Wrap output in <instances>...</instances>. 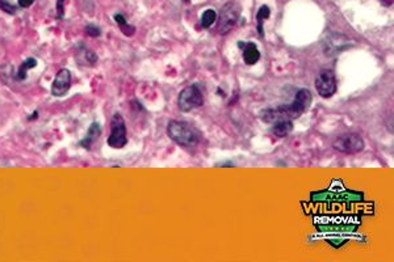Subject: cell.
I'll return each mask as SVG.
<instances>
[{
	"instance_id": "obj_5",
	"label": "cell",
	"mask_w": 394,
	"mask_h": 262,
	"mask_svg": "<svg viewBox=\"0 0 394 262\" xmlns=\"http://www.w3.org/2000/svg\"><path fill=\"white\" fill-rule=\"evenodd\" d=\"M334 149L342 154H347V155H352V154H357L362 152L366 147V143L363 140L362 136L356 133H347L343 135H339L333 143Z\"/></svg>"
},
{
	"instance_id": "obj_1",
	"label": "cell",
	"mask_w": 394,
	"mask_h": 262,
	"mask_svg": "<svg viewBox=\"0 0 394 262\" xmlns=\"http://www.w3.org/2000/svg\"><path fill=\"white\" fill-rule=\"evenodd\" d=\"M167 134L172 140L183 147H194L199 143V134L196 130L183 121H171L167 126Z\"/></svg>"
},
{
	"instance_id": "obj_18",
	"label": "cell",
	"mask_w": 394,
	"mask_h": 262,
	"mask_svg": "<svg viewBox=\"0 0 394 262\" xmlns=\"http://www.w3.org/2000/svg\"><path fill=\"white\" fill-rule=\"evenodd\" d=\"M86 33L89 35V37H98V35L102 34V30H100V28L96 25H93V24H89V25L86 26Z\"/></svg>"
},
{
	"instance_id": "obj_8",
	"label": "cell",
	"mask_w": 394,
	"mask_h": 262,
	"mask_svg": "<svg viewBox=\"0 0 394 262\" xmlns=\"http://www.w3.org/2000/svg\"><path fill=\"white\" fill-rule=\"evenodd\" d=\"M71 87V73L67 68H62L58 71L53 86H51V95L55 97H62L69 92Z\"/></svg>"
},
{
	"instance_id": "obj_3",
	"label": "cell",
	"mask_w": 394,
	"mask_h": 262,
	"mask_svg": "<svg viewBox=\"0 0 394 262\" xmlns=\"http://www.w3.org/2000/svg\"><path fill=\"white\" fill-rule=\"evenodd\" d=\"M239 16H241V6L238 3L230 2V3L225 4L222 7V10H221V13H219L217 32L219 34H227L236 26Z\"/></svg>"
},
{
	"instance_id": "obj_10",
	"label": "cell",
	"mask_w": 394,
	"mask_h": 262,
	"mask_svg": "<svg viewBox=\"0 0 394 262\" xmlns=\"http://www.w3.org/2000/svg\"><path fill=\"white\" fill-rule=\"evenodd\" d=\"M239 48L243 49V60L245 63L248 66H252L260 59V53H259V49L256 48V45L252 44V42H239Z\"/></svg>"
},
{
	"instance_id": "obj_2",
	"label": "cell",
	"mask_w": 394,
	"mask_h": 262,
	"mask_svg": "<svg viewBox=\"0 0 394 262\" xmlns=\"http://www.w3.org/2000/svg\"><path fill=\"white\" fill-rule=\"evenodd\" d=\"M312 104V93L309 89H300L297 93H296L294 100L292 101V104L289 105H281L279 106L280 111H281V116H283V120H290L293 118H299L301 114L305 113L310 107Z\"/></svg>"
},
{
	"instance_id": "obj_12",
	"label": "cell",
	"mask_w": 394,
	"mask_h": 262,
	"mask_svg": "<svg viewBox=\"0 0 394 262\" xmlns=\"http://www.w3.org/2000/svg\"><path fill=\"white\" fill-rule=\"evenodd\" d=\"M293 123L290 120H280L274 123V127L271 129V133L277 138H285L292 131Z\"/></svg>"
},
{
	"instance_id": "obj_21",
	"label": "cell",
	"mask_w": 394,
	"mask_h": 262,
	"mask_svg": "<svg viewBox=\"0 0 394 262\" xmlns=\"http://www.w3.org/2000/svg\"><path fill=\"white\" fill-rule=\"evenodd\" d=\"M380 3L385 7H390L393 6V0H380Z\"/></svg>"
},
{
	"instance_id": "obj_14",
	"label": "cell",
	"mask_w": 394,
	"mask_h": 262,
	"mask_svg": "<svg viewBox=\"0 0 394 262\" xmlns=\"http://www.w3.org/2000/svg\"><path fill=\"white\" fill-rule=\"evenodd\" d=\"M216 21H217V13H216V11L212 10V8H209V10L204 11V13H203V15H201L200 25H201V28L208 29V28H210V26L213 25V24Z\"/></svg>"
},
{
	"instance_id": "obj_13",
	"label": "cell",
	"mask_w": 394,
	"mask_h": 262,
	"mask_svg": "<svg viewBox=\"0 0 394 262\" xmlns=\"http://www.w3.org/2000/svg\"><path fill=\"white\" fill-rule=\"evenodd\" d=\"M37 66V60L35 59V58H28L26 60H24L21 63V66H20L19 71H17L16 73V80H25L26 79V72H28V70H30V68H35V67Z\"/></svg>"
},
{
	"instance_id": "obj_16",
	"label": "cell",
	"mask_w": 394,
	"mask_h": 262,
	"mask_svg": "<svg viewBox=\"0 0 394 262\" xmlns=\"http://www.w3.org/2000/svg\"><path fill=\"white\" fill-rule=\"evenodd\" d=\"M270 13H271V11L267 6H261L260 10H259V12H257V15H256L257 30H259V34L260 35H263V28H261V25H263V20L268 19V17H270Z\"/></svg>"
},
{
	"instance_id": "obj_9",
	"label": "cell",
	"mask_w": 394,
	"mask_h": 262,
	"mask_svg": "<svg viewBox=\"0 0 394 262\" xmlns=\"http://www.w3.org/2000/svg\"><path fill=\"white\" fill-rule=\"evenodd\" d=\"M75 59H77L79 66H84V67H93L96 63H97V55H96L92 50H89L86 45H83V44L77 45Z\"/></svg>"
},
{
	"instance_id": "obj_11",
	"label": "cell",
	"mask_w": 394,
	"mask_h": 262,
	"mask_svg": "<svg viewBox=\"0 0 394 262\" xmlns=\"http://www.w3.org/2000/svg\"><path fill=\"white\" fill-rule=\"evenodd\" d=\"M100 134H102V127H100L98 123L93 122L92 125L89 126L88 131H87V135L84 136V139L79 143V145L80 147H83V148L89 149L91 147H92L93 143L98 139Z\"/></svg>"
},
{
	"instance_id": "obj_7",
	"label": "cell",
	"mask_w": 394,
	"mask_h": 262,
	"mask_svg": "<svg viewBox=\"0 0 394 262\" xmlns=\"http://www.w3.org/2000/svg\"><path fill=\"white\" fill-rule=\"evenodd\" d=\"M127 143L126 126L124 118L120 113H116L111 122V135L108 138V144L112 148H122Z\"/></svg>"
},
{
	"instance_id": "obj_19",
	"label": "cell",
	"mask_w": 394,
	"mask_h": 262,
	"mask_svg": "<svg viewBox=\"0 0 394 262\" xmlns=\"http://www.w3.org/2000/svg\"><path fill=\"white\" fill-rule=\"evenodd\" d=\"M64 16V0L57 2V19L62 20Z\"/></svg>"
},
{
	"instance_id": "obj_15",
	"label": "cell",
	"mask_w": 394,
	"mask_h": 262,
	"mask_svg": "<svg viewBox=\"0 0 394 262\" xmlns=\"http://www.w3.org/2000/svg\"><path fill=\"white\" fill-rule=\"evenodd\" d=\"M115 21L117 22L118 25H120L121 30H122V33L126 35H133L134 32H136V28L134 26H130L129 24L126 22V20H125V17L122 16V15H120V13H116L115 15Z\"/></svg>"
},
{
	"instance_id": "obj_6",
	"label": "cell",
	"mask_w": 394,
	"mask_h": 262,
	"mask_svg": "<svg viewBox=\"0 0 394 262\" xmlns=\"http://www.w3.org/2000/svg\"><path fill=\"white\" fill-rule=\"evenodd\" d=\"M315 88L318 95L323 98H330L337 93V78L333 70H322L315 78Z\"/></svg>"
},
{
	"instance_id": "obj_4",
	"label": "cell",
	"mask_w": 394,
	"mask_h": 262,
	"mask_svg": "<svg viewBox=\"0 0 394 262\" xmlns=\"http://www.w3.org/2000/svg\"><path fill=\"white\" fill-rule=\"evenodd\" d=\"M203 104L204 95L197 84L185 87L179 95L178 105L181 111H192L196 107H200Z\"/></svg>"
},
{
	"instance_id": "obj_20",
	"label": "cell",
	"mask_w": 394,
	"mask_h": 262,
	"mask_svg": "<svg viewBox=\"0 0 394 262\" xmlns=\"http://www.w3.org/2000/svg\"><path fill=\"white\" fill-rule=\"evenodd\" d=\"M33 3H35V0H19V6L21 8H29Z\"/></svg>"
},
{
	"instance_id": "obj_17",
	"label": "cell",
	"mask_w": 394,
	"mask_h": 262,
	"mask_svg": "<svg viewBox=\"0 0 394 262\" xmlns=\"http://www.w3.org/2000/svg\"><path fill=\"white\" fill-rule=\"evenodd\" d=\"M0 10L4 11L8 15H15L17 12V7L13 6L8 0H0Z\"/></svg>"
}]
</instances>
